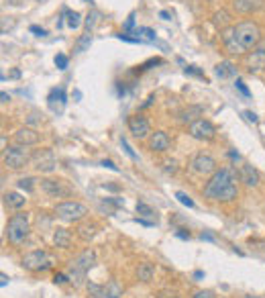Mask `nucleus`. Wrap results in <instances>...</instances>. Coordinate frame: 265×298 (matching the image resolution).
Returning <instances> with one entry per match:
<instances>
[{
	"instance_id": "f257e3e1",
	"label": "nucleus",
	"mask_w": 265,
	"mask_h": 298,
	"mask_svg": "<svg viewBox=\"0 0 265 298\" xmlns=\"http://www.w3.org/2000/svg\"><path fill=\"white\" fill-rule=\"evenodd\" d=\"M204 198L218 200V202H231L239 196V186H237V172L233 167H220L210 176L202 190Z\"/></svg>"
},
{
	"instance_id": "f03ea898",
	"label": "nucleus",
	"mask_w": 265,
	"mask_h": 298,
	"mask_svg": "<svg viewBox=\"0 0 265 298\" xmlns=\"http://www.w3.org/2000/svg\"><path fill=\"white\" fill-rule=\"evenodd\" d=\"M223 41H225V47L229 53L233 55H241L249 49H253L259 41H261V31L255 23L251 20H243L237 27L223 31Z\"/></svg>"
},
{
	"instance_id": "7ed1b4c3",
	"label": "nucleus",
	"mask_w": 265,
	"mask_h": 298,
	"mask_svg": "<svg viewBox=\"0 0 265 298\" xmlns=\"http://www.w3.org/2000/svg\"><path fill=\"white\" fill-rule=\"evenodd\" d=\"M96 262V253L92 249H86L82 251L78 258L70 264V270H68V276H70V282H74L76 286H82L84 280H86V274L90 270Z\"/></svg>"
},
{
	"instance_id": "20e7f679",
	"label": "nucleus",
	"mask_w": 265,
	"mask_h": 298,
	"mask_svg": "<svg viewBox=\"0 0 265 298\" xmlns=\"http://www.w3.org/2000/svg\"><path fill=\"white\" fill-rule=\"evenodd\" d=\"M29 231H31V225H29L27 212H16V215H12L6 223V237L12 245L23 243L29 235Z\"/></svg>"
},
{
	"instance_id": "39448f33",
	"label": "nucleus",
	"mask_w": 265,
	"mask_h": 298,
	"mask_svg": "<svg viewBox=\"0 0 265 298\" xmlns=\"http://www.w3.org/2000/svg\"><path fill=\"white\" fill-rule=\"evenodd\" d=\"M86 215H88V208H86L82 202L65 200V202L55 204V217L61 219V221H65V223H78V221H82Z\"/></svg>"
},
{
	"instance_id": "423d86ee",
	"label": "nucleus",
	"mask_w": 265,
	"mask_h": 298,
	"mask_svg": "<svg viewBox=\"0 0 265 298\" xmlns=\"http://www.w3.org/2000/svg\"><path fill=\"white\" fill-rule=\"evenodd\" d=\"M20 264H23V268L29 270V272H45V270H49L53 266V258L47 251L35 249L31 253H27Z\"/></svg>"
},
{
	"instance_id": "0eeeda50",
	"label": "nucleus",
	"mask_w": 265,
	"mask_h": 298,
	"mask_svg": "<svg viewBox=\"0 0 265 298\" xmlns=\"http://www.w3.org/2000/svg\"><path fill=\"white\" fill-rule=\"evenodd\" d=\"M41 190L45 192L49 198H68L72 196V186L65 180H53V178H45L41 180Z\"/></svg>"
},
{
	"instance_id": "6e6552de",
	"label": "nucleus",
	"mask_w": 265,
	"mask_h": 298,
	"mask_svg": "<svg viewBox=\"0 0 265 298\" xmlns=\"http://www.w3.org/2000/svg\"><path fill=\"white\" fill-rule=\"evenodd\" d=\"M4 165H8L10 169H20L29 163V151L23 145H12L8 149H4Z\"/></svg>"
},
{
	"instance_id": "1a4fd4ad",
	"label": "nucleus",
	"mask_w": 265,
	"mask_h": 298,
	"mask_svg": "<svg viewBox=\"0 0 265 298\" xmlns=\"http://www.w3.org/2000/svg\"><path fill=\"white\" fill-rule=\"evenodd\" d=\"M190 167L198 176H212L216 172V161L208 153H196L190 161Z\"/></svg>"
},
{
	"instance_id": "9d476101",
	"label": "nucleus",
	"mask_w": 265,
	"mask_h": 298,
	"mask_svg": "<svg viewBox=\"0 0 265 298\" xmlns=\"http://www.w3.org/2000/svg\"><path fill=\"white\" fill-rule=\"evenodd\" d=\"M190 135L196 139V141H212L214 135H216V129L214 125L206 119H198L190 125Z\"/></svg>"
},
{
	"instance_id": "9b49d317",
	"label": "nucleus",
	"mask_w": 265,
	"mask_h": 298,
	"mask_svg": "<svg viewBox=\"0 0 265 298\" xmlns=\"http://www.w3.org/2000/svg\"><path fill=\"white\" fill-rule=\"evenodd\" d=\"M88 292H90V298H121L123 296V288L113 280L108 284H88Z\"/></svg>"
},
{
	"instance_id": "f8f14e48",
	"label": "nucleus",
	"mask_w": 265,
	"mask_h": 298,
	"mask_svg": "<svg viewBox=\"0 0 265 298\" xmlns=\"http://www.w3.org/2000/svg\"><path fill=\"white\" fill-rule=\"evenodd\" d=\"M247 68L249 72H263L265 70V39L253 47V53L247 57Z\"/></svg>"
},
{
	"instance_id": "ddd939ff",
	"label": "nucleus",
	"mask_w": 265,
	"mask_h": 298,
	"mask_svg": "<svg viewBox=\"0 0 265 298\" xmlns=\"http://www.w3.org/2000/svg\"><path fill=\"white\" fill-rule=\"evenodd\" d=\"M129 131H131V135L135 139H145L151 133V125H149V121L145 117L135 115V117L129 119Z\"/></svg>"
},
{
	"instance_id": "4468645a",
	"label": "nucleus",
	"mask_w": 265,
	"mask_h": 298,
	"mask_svg": "<svg viewBox=\"0 0 265 298\" xmlns=\"http://www.w3.org/2000/svg\"><path fill=\"white\" fill-rule=\"evenodd\" d=\"M33 167L37 169V172H53V169H55V157H53V153L47 151V149H43V151L35 153Z\"/></svg>"
},
{
	"instance_id": "2eb2a0df",
	"label": "nucleus",
	"mask_w": 265,
	"mask_h": 298,
	"mask_svg": "<svg viewBox=\"0 0 265 298\" xmlns=\"http://www.w3.org/2000/svg\"><path fill=\"white\" fill-rule=\"evenodd\" d=\"M39 133L31 127H20V129L14 133V143L16 145H23V147H31V145H37L39 143Z\"/></svg>"
},
{
	"instance_id": "dca6fc26",
	"label": "nucleus",
	"mask_w": 265,
	"mask_h": 298,
	"mask_svg": "<svg viewBox=\"0 0 265 298\" xmlns=\"http://www.w3.org/2000/svg\"><path fill=\"white\" fill-rule=\"evenodd\" d=\"M169 145H171V139H169V135L165 131L151 133V137H149V149H151V151H157V153L167 151Z\"/></svg>"
},
{
	"instance_id": "f3484780",
	"label": "nucleus",
	"mask_w": 265,
	"mask_h": 298,
	"mask_svg": "<svg viewBox=\"0 0 265 298\" xmlns=\"http://www.w3.org/2000/svg\"><path fill=\"white\" fill-rule=\"evenodd\" d=\"M239 178H241L243 184L249 186V188H255V186L259 184V174H257V169H255L253 165H249V163H245V165L241 167Z\"/></svg>"
},
{
	"instance_id": "a211bd4d",
	"label": "nucleus",
	"mask_w": 265,
	"mask_h": 298,
	"mask_svg": "<svg viewBox=\"0 0 265 298\" xmlns=\"http://www.w3.org/2000/svg\"><path fill=\"white\" fill-rule=\"evenodd\" d=\"M47 100H49V109H51L53 113H61V111H63V106H65V102H68L63 88H53Z\"/></svg>"
},
{
	"instance_id": "6ab92c4d",
	"label": "nucleus",
	"mask_w": 265,
	"mask_h": 298,
	"mask_svg": "<svg viewBox=\"0 0 265 298\" xmlns=\"http://www.w3.org/2000/svg\"><path fill=\"white\" fill-rule=\"evenodd\" d=\"M261 6H263V0H233V8L237 12H243V14L259 10Z\"/></svg>"
},
{
	"instance_id": "aec40b11",
	"label": "nucleus",
	"mask_w": 265,
	"mask_h": 298,
	"mask_svg": "<svg viewBox=\"0 0 265 298\" xmlns=\"http://www.w3.org/2000/svg\"><path fill=\"white\" fill-rule=\"evenodd\" d=\"M53 243H55V247L68 249L70 243H72V233H70L68 229H55V233H53Z\"/></svg>"
},
{
	"instance_id": "412c9836",
	"label": "nucleus",
	"mask_w": 265,
	"mask_h": 298,
	"mask_svg": "<svg viewBox=\"0 0 265 298\" xmlns=\"http://www.w3.org/2000/svg\"><path fill=\"white\" fill-rule=\"evenodd\" d=\"M214 74L220 80H227V78H233L237 74V68H235V63H231V61H220L218 66L214 68Z\"/></svg>"
},
{
	"instance_id": "4be33fe9",
	"label": "nucleus",
	"mask_w": 265,
	"mask_h": 298,
	"mask_svg": "<svg viewBox=\"0 0 265 298\" xmlns=\"http://www.w3.org/2000/svg\"><path fill=\"white\" fill-rule=\"evenodd\" d=\"M25 196H20L18 192H6L4 194V204L8 206V208H14V210H18V208H23L25 206Z\"/></svg>"
},
{
	"instance_id": "5701e85b",
	"label": "nucleus",
	"mask_w": 265,
	"mask_h": 298,
	"mask_svg": "<svg viewBox=\"0 0 265 298\" xmlns=\"http://www.w3.org/2000/svg\"><path fill=\"white\" fill-rule=\"evenodd\" d=\"M153 274H155V268H153V264H139L137 268V278L141 282H151L153 280Z\"/></svg>"
},
{
	"instance_id": "b1692460",
	"label": "nucleus",
	"mask_w": 265,
	"mask_h": 298,
	"mask_svg": "<svg viewBox=\"0 0 265 298\" xmlns=\"http://www.w3.org/2000/svg\"><path fill=\"white\" fill-rule=\"evenodd\" d=\"M96 225L94 223H86V225H80L78 227V237L82 239V241H90V239H94V235H96Z\"/></svg>"
},
{
	"instance_id": "393cba45",
	"label": "nucleus",
	"mask_w": 265,
	"mask_h": 298,
	"mask_svg": "<svg viewBox=\"0 0 265 298\" xmlns=\"http://www.w3.org/2000/svg\"><path fill=\"white\" fill-rule=\"evenodd\" d=\"M212 23H214L216 27H227V25L231 23V14H229L227 10H218V12H214V16H212Z\"/></svg>"
},
{
	"instance_id": "a878e982",
	"label": "nucleus",
	"mask_w": 265,
	"mask_h": 298,
	"mask_svg": "<svg viewBox=\"0 0 265 298\" xmlns=\"http://www.w3.org/2000/svg\"><path fill=\"white\" fill-rule=\"evenodd\" d=\"M90 43H92V33H90V31H86V33L80 37V41H78V45H76V53L86 51L88 47H90Z\"/></svg>"
},
{
	"instance_id": "bb28decb",
	"label": "nucleus",
	"mask_w": 265,
	"mask_h": 298,
	"mask_svg": "<svg viewBox=\"0 0 265 298\" xmlns=\"http://www.w3.org/2000/svg\"><path fill=\"white\" fill-rule=\"evenodd\" d=\"M65 16H68V27H72V29H78L80 27V12H76V10H65L63 12Z\"/></svg>"
},
{
	"instance_id": "cd10ccee",
	"label": "nucleus",
	"mask_w": 265,
	"mask_h": 298,
	"mask_svg": "<svg viewBox=\"0 0 265 298\" xmlns=\"http://www.w3.org/2000/svg\"><path fill=\"white\" fill-rule=\"evenodd\" d=\"M194 115H200V106H194V109H188V111H184V113H182V121L192 125L194 121H198Z\"/></svg>"
},
{
	"instance_id": "c85d7f7f",
	"label": "nucleus",
	"mask_w": 265,
	"mask_h": 298,
	"mask_svg": "<svg viewBox=\"0 0 265 298\" xmlns=\"http://www.w3.org/2000/svg\"><path fill=\"white\" fill-rule=\"evenodd\" d=\"M20 190H25V192H33V188H35V178H23V180H18L16 182Z\"/></svg>"
},
{
	"instance_id": "c756f323",
	"label": "nucleus",
	"mask_w": 265,
	"mask_h": 298,
	"mask_svg": "<svg viewBox=\"0 0 265 298\" xmlns=\"http://www.w3.org/2000/svg\"><path fill=\"white\" fill-rule=\"evenodd\" d=\"M98 23V12L96 10H92V12H88V16H86V29L92 33V29H94V25Z\"/></svg>"
},
{
	"instance_id": "7c9ffc66",
	"label": "nucleus",
	"mask_w": 265,
	"mask_h": 298,
	"mask_svg": "<svg viewBox=\"0 0 265 298\" xmlns=\"http://www.w3.org/2000/svg\"><path fill=\"white\" fill-rule=\"evenodd\" d=\"M137 212H139V215H143V217H155V212H153V208H151V206H147L145 202H137Z\"/></svg>"
},
{
	"instance_id": "2f4dec72",
	"label": "nucleus",
	"mask_w": 265,
	"mask_h": 298,
	"mask_svg": "<svg viewBox=\"0 0 265 298\" xmlns=\"http://www.w3.org/2000/svg\"><path fill=\"white\" fill-rule=\"evenodd\" d=\"M175 198H178V200H180L184 206H188V208H194V200H192V198H190L186 192H175Z\"/></svg>"
},
{
	"instance_id": "473e14b6",
	"label": "nucleus",
	"mask_w": 265,
	"mask_h": 298,
	"mask_svg": "<svg viewBox=\"0 0 265 298\" xmlns=\"http://www.w3.org/2000/svg\"><path fill=\"white\" fill-rule=\"evenodd\" d=\"M121 145H123V149H125V153H127V155L132 159V161H137V159H139V157H137V153L132 151V147L129 145V141H127V139H121Z\"/></svg>"
},
{
	"instance_id": "72a5a7b5",
	"label": "nucleus",
	"mask_w": 265,
	"mask_h": 298,
	"mask_svg": "<svg viewBox=\"0 0 265 298\" xmlns=\"http://www.w3.org/2000/svg\"><path fill=\"white\" fill-rule=\"evenodd\" d=\"M137 35H143V41H155V33H153L151 29H147V27L137 29Z\"/></svg>"
},
{
	"instance_id": "f704fd0d",
	"label": "nucleus",
	"mask_w": 265,
	"mask_h": 298,
	"mask_svg": "<svg viewBox=\"0 0 265 298\" xmlns=\"http://www.w3.org/2000/svg\"><path fill=\"white\" fill-rule=\"evenodd\" d=\"M235 88L243 94V96H245V98H249L251 96V92H249V88L245 86V84H243V80H235Z\"/></svg>"
},
{
	"instance_id": "c9c22d12",
	"label": "nucleus",
	"mask_w": 265,
	"mask_h": 298,
	"mask_svg": "<svg viewBox=\"0 0 265 298\" xmlns=\"http://www.w3.org/2000/svg\"><path fill=\"white\" fill-rule=\"evenodd\" d=\"M55 66H57L59 70H65V68H68V57H65L63 53H57V55H55Z\"/></svg>"
},
{
	"instance_id": "e433bc0d",
	"label": "nucleus",
	"mask_w": 265,
	"mask_h": 298,
	"mask_svg": "<svg viewBox=\"0 0 265 298\" xmlns=\"http://www.w3.org/2000/svg\"><path fill=\"white\" fill-rule=\"evenodd\" d=\"M192 298H216V294L212 290H198Z\"/></svg>"
},
{
	"instance_id": "4c0bfd02",
	"label": "nucleus",
	"mask_w": 265,
	"mask_h": 298,
	"mask_svg": "<svg viewBox=\"0 0 265 298\" xmlns=\"http://www.w3.org/2000/svg\"><path fill=\"white\" fill-rule=\"evenodd\" d=\"M102 165L108 167V169H113V172H119V165L115 161H110V159H102Z\"/></svg>"
},
{
	"instance_id": "58836bf2",
	"label": "nucleus",
	"mask_w": 265,
	"mask_h": 298,
	"mask_svg": "<svg viewBox=\"0 0 265 298\" xmlns=\"http://www.w3.org/2000/svg\"><path fill=\"white\" fill-rule=\"evenodd\" d=\"M31 33H35V35H39V37H45V35H47L45 29H41V27H37V25H31Z\"/></svg>"
},
{
	"instance_id": "ea45409f",
	"label": "nucleus",
	"mask_w": 265,
	"mask_h": 298,
	"mask_svg": "<svg viewBox=\"0 0 265 298\" xmlns=\"http://www.w3.org/2000/svg\"><path fill=\"white\" fill-rule=\"evenodd\" d=\"M53 280H55V284H63V282H68V280H70V276H68V274H57Z\"/></svg>"
},
{
	"instance_id": "a19ab883",
	"label": "nucleus",
	"mask_w": 265,
	"mask_h": 298,
	"mask_svg": "<svg viewBox=\"0 0 265 298\" xmlns=\"http://www.w3.org/2000/svg\"><path fill=\"white\" fill-rule=\"evenodd\" d=\"M186 74H196V76H202V72H200V70H196V66H188V68H186Z\"/></svg>"
},
{
	"instance_id": "79ce46f5",
	"label": "nucleus",
	"mask_w": 265,
	"mask_h": 298,
	"mask_svg": "<svg viewBox=\"0 0 265 298\" xmlns=\"http://www.w3.org/2000/svg\"><path fill=\"white\" fill-rule=\"evenodd\" d=\"M132 25H135V14H131V16L127 18V25H125V29H132Z\"/></svg>"
},
{
	"instance_id": "37998d69",
	"label": "nucleus",
	"mask_w": 265,
	"mask_h": 298,
	"mask_svg": "<svg viewBox=\"0 0 265 298\" xmlns=\"http://www.w3.org/2000/svg\"><path fill=\"white\" fill-rule=\"evenodd\" d=\"M245 117H247V121H251V123H257V115H255V113H251V111H245Z\"/></svg>"
},
{
	"instance_id": "c03bdc74",
	"label": "nucleus",
	"mask_w": 265,
	"mask_h": 298,
	"mask_svg": "<svg viewBox=\"0 0 265 298\" xmlns=\"http://www.w3.org/2000/svg\"><path fill=\"white\" fill-rule=\"evenodd\" d=\"M178 237H182V239H190V233H186L184 229H180V231H178Z\"/></svg>"
},
{
	"instance_id": "a18cd8bd",
	"label": "nucleus",
	"mask_w": 265,
	"mask_h": 298,
	"mask_svg": "<svg viewBox=\"0 0 265 298\" xmlns=\"http://www.w3.org/2000/svg\"><path fill=\"white\" fill-rule=\"evenodd\" d=\"M229 157H231V159H235V161H239V159H241V155H239L237 151H229Z\"/></svg>"
},
{
	"instance_id": "49530a36",
	"label": "nucleus",
	"mask_w": 265,
	"mask_h": 298,
	"mask_svg": "<svg viewBox=\"0 0 265 298\" xmlns=\"http://www.w3.org/2000/svg\"><path fill=\"white\" fill-rule=\"evenodd\" d=\"M0 284H2V286H6L8 284V278H6V276L2 274V276H0Z\"/></svg>"
},
{
	"instance_id": "de8ad7c7",
	"label": "nucleus",
	"mask_w": 265,
	"mask_h": 298,
	"mask_svg": "<svg viewBox=\"0 0 265 298\" xmlns=\"http://www.w3.org/2000/svg\"><path fill=\"white\" fill-rule=\"evenodd\" d=\"M0 98H2V102H8V100H10V96H8L6 92H2V94H0Z\"/></svg>"
},
{
	"instance_id": "09e8293b",
	"label": "nucleus",
	"mask_w": 265,
	"mask_h": 298,
	"mask_svg": "<svg viewBox=\"0 0 265 298\" xmlns=\"http://www.w3.org/2000/svg\"><path fill=\"white\" fill-rule=\"evenodd\" d=\"M159 16H161V18H165V20H167V18H169V12H165V10H161V12H159Z\"/></svg>"
}]
</instances>
